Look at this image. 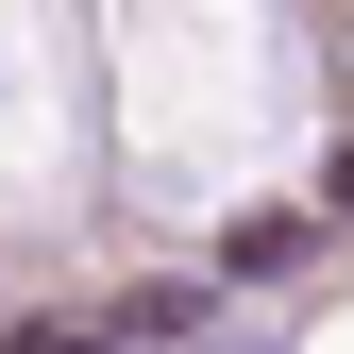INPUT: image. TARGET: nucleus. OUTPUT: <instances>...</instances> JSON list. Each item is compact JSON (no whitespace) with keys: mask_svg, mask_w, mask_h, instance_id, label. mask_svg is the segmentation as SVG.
Listing matches in <instances>:
<instances>
[{"mask_svg":"<svg viewBox=\"0 0 354 354\" xmlns=\"http://www.w3.org/2000/svg\"><path fill=\"white\" fill-rule=\"evenodd\" d=\"M304 253H321L304 219H236V236H219V270H236V287H270V270H304Z\"/></svg>","mask_w":354,"mask_h":354,"instance_id":"nucleus-1","label":"nucleus"},{"mask_svg":"<svg viewBox=\"0 0 354 354\" xmlns=\"http://www.w3.org/2000/svg\"><path fill=\"white\" fill-rule=\"evenodd\" d=\"M337 219H354V152H337Z\"/></svg>","mask_w":354,"mask_h":354,"instance_id":"nucleus-2","label":"nucleus"}]
</instances>
